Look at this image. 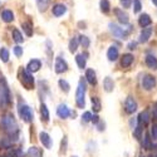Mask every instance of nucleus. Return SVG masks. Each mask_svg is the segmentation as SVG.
<instances>
[{
    "mask_svg": "<svg viewBox=\"0 0 157 157\" xmlns=\"http://www.w3.org/2000/svg\"><path fill=\"white\" fill-rule=\"evenodd\" d=\"M2 126L10 135H17L18 133V123H17V121H15V118H14V116L13 114H6V116L3 117Z\"/></svg>",
    "mask_w": 157,
    "mask_h": 157,
    "instance_id": "1",
    "label": "nucleus"
},
{
    "mask_svg": "<svg viewBox=\"0 0 157 157\" xmlns=\"http://www.w3.org/2000/svg\"><path fill=\"white\" fill-rule=\"evenodd\" d=\"M10 103V90L5 78L0 79V107H5Z\"/></svg>",
    "mask_w": 157,
    "mask_h": 157,
    "instance_id": "2",
    "label": "nucleus"
},
{
    "mask_svg": "<svg viewBox=\"0 0 157 157\" xmlns=\"http://www.w3.org/2000/svg\"><path fill=\"white\" fill-rule=\"evenodd\" d=\"M86 84H84V81L83 78L79 81L78 83V87H77V92H75V102H77V106L79 108H84L86 106Z\"/></svg>",
    "mask_w": 157,
    "mask_h": 157,
    "instance_id": "3",
    "label": "nucleus"
},
{
    "mask_svg": "<svg viewBox=\"0 0 157 157\" xmlns=\"http://www.w3.org/2000/svg\"><path fill=\"white\" fill-rule=\"evenodd\" d=\"M19 78H20V82L21 84L27 88V89H33L34 87V78L32 75V73L28 69H19Z\"/></svg>",
    "mask_w": 157,
    "mask_h": 157,
    "instance_id": "4",
    "label": "nucleus"
},
{
    "mask_svg": "<svg viewBox=\"0 0 157 157\" xmlns=\"http://www.w3.org/2000/svg\"><path fill=\"white\" fill-rule=\"evenodd\" d=\"M18 112H19V116L21 117V120L24 122L29 123V122L33 121V111L28 104H21L20 103L18 106Z\"/></svg>",
    "mask_w": 157,
    "mask_h": 157,
    "instance_id": "5",
    "label": "nucleus"
},
{
    "mask_svg": "<svg viewBox=\"0 0 157 157\" xmlns=\"http://www.w3.org/2000/svg\"><path fill=\"white\" fill-rule=\"evenodd\" d=\"M108 27H109V30L112 32V34H113L114 36L121 38V39H126L127 35H128V33H129V30L126 32V30H123L122 28H120L117 24H113V23H109Z\"/></svg>",
    "mask_w": 157,
    "mask_h": 157,
    "instance_id": "6",
    "label": "nucleus"
},
{
    "mask_svg": "<svg viewBox=\"0 0 157 157\" xmlns=\"http://www.w3.org/2000/svg\"><path fill=\"white\" fill-rule=\"evenodd\" d=\"M156 86V78L151 74H146V75H143L142 78V88L143 89H146V90H151L153 89Z\"/></svg>",
    "mask_w": 157,
    "mask_h": 157,
    "instance_id": "7",
    "label": "nucleus"
},
{
    "mask_svg": "<svg viewBox=\"0 0 157 157\" xmlns=\"http://www.w3.org/2000/svg\"><path fill=\"white\" fill-rule=\"evenodd\" d=\"M124 111L128 114H132L137 111V102L135 101L133 97H127V99L124 102Z\"/></svg>",
    "mask_w": 157,
    "mask_h": 157,
    "instance_id": "8",
    "label": "nucleus"
},
{
    "mask_svg": "<svg viewBox=\"0 0 157 157\" xmlns=\"http://www.w3.org/2000/svg\"><path fill=\"white\" fill-rule=\"evenodd\" d=\"M54 68H56L57 73H64V72H67V69H68V64H67V62H65L63 58L58 57V58H56Z\"/></svg>",
    "mask_w": 157,
    "mask_h": 157,
    "instance_id": "9",
    "label": "nucleus"
},
{
    "mask_svg": "<svg viewBox=\"0 0 157 157\" xmlns=\"http://www.w3.org/2000/svg\"><path fill=\"white\" fill-rule=\"evenodd\" d=\"M118 57H120L118 48H117L116 45H111V47L108 48V52H107V58H108V60L114 62V60L118 59Z\"/></svg>",
    "mask_w": 157,
    "mask_h": 157,
    "instance_id": "10",
    "label": "nucleus"
},
{
    "mask_svg": "<svg viewBox=\"0 0 157 157\" xmlns=\"http://www.w3.org/2000/svg\"><path fill=\"white\" fill-rule=\"evenodd\" d=\"M40 68H42V62L39 60V59H32L28 63V65H27V69L30 73H35V72H38Z\"/></svg>",
    "mask_w": 157,
    "mask_h": 157,
    "instance_id": "11",
    "label": "nucleus"
},
{
    "mask_svg": "<svg viewBox=\"0 0 157 157\" xmlns=\"http://www.w3.org/2000/svg\"><path fill=\"white\" fill-rule=\"evenodd\" d=\"M57 114H58L59 118H63V120L67 118V117H69L71 111L67 107V104H59L58 108H57Z\"/></svg>",
    "mask_w": 157,
    "mask_h": 157,
    "instance_id": "12",
    "label": "nucleus"
},
{
    "mask_svg": "<svg viewBox=\"0 0 157 157\" xmlns=\"http://www.w3.org/2000/svg\"><path fill=\"white\" fill-rule=\"evenodd\" d=\"M114 14H116V17L118 18V21L121 23V24H128V21H129V18H128V14L127 13H124L123 10H121V9H114Z\"/></svg>",
    "mask_w": 157,
    "mask_h": 157,
    "instance_id": "13",
    "label": "nucleus"
},
{
    "mask_svg": "<svg viewBox=\"0 0 157 157\" xmlns=\"http://www.w3.org/2000/svg\"><path fill=\"white\" fill-rule=\"evenodd\" d=\"M151 35H152V28H143L142 29V32H141V34H140V39H138V42L140 43H146V42H148V39L151 38Z\"/></svg>",
    "mask_w": 157,
    "mask_h": 157,
    "instance_id": "14",
    "label": "nucleus"
},
{
    "mask_svg": "<svg viewBox=\"0 0 157 157\" xmlns=\"http://www.w3.org/2000/svg\"><path fill=\"white\" fill-rule=\"evenodd\" d=\"M52 11H53L54 17H62L67 13V6H65L64 4H56L53 6V9H52Z\"/></svg>",
    "mask_w": 157,
    "mask_h": 157,
    "instance_id": "15",
    "label": "nucleus"
},
{
    "mask_svg": "<svg viewBox=\"0 0 157 157\" xmlns=\"http://www.w3.org/2000/svg\"><path fill=\"white\" fill-rule=\"evenodd\" d=\"M39 140H40L42 145L45 148H50L52 147V138H50V136L47 132H40V133H39Z\"/></svg>",
    "mask_w": 157,
    "mask_h": 157,
    "instance_id": "16",
    "label": "nucleus"
},
{
    "mask_svg": "<svg viewBox=\"0 0 157 157\" xmlns=\"http://www.w3.org/2000/svg\"><path fill=\"white\" fill-rule=\"evenodd\" d=\"M86 79L89 84L92 86H96L97 84V75H96V72L93 69H87L86 71Z\"/></svg>",
    "mask_w": 157,
    "mask_h": 157,
    "instance_id": "17",
    "label": "nucleus"
},
{
    "mask_svg": "<svg viewBox=\"0 0 157 157\" xmlns=\"http://www.w3.org/2000/svg\"><path fill=\"white\" fill-rule=\"evenodd\" d=\"M0 17H2V20H3V21H5V23H11L13 20H14V13H13L11 10H9V9H5V10L2 11Z\"/></svg>",
    "mask_w": 157,
    "mask_h": 157,
    "instance_id": "18",
    "label": "nucleus"
},
{
    "mask_svg": "<svg viewBox=\"0 0 157 157\" xmlns=\"http://www.w3.org/2000/svg\"><path fill=\"white\" fill-rule=\"evenodd\" d=\"M151 23H152V19H151V17L148 14H142L140 17V19H138V24L141 25L142 28L148 27V25H151Z\"/></svg>",
    "mask_w": 157,
    "mask_h": 157,
    "instance_id": "19",
    "label": "nucleus"
},
{
    "mask_svg": "<svg viewBox=\"0 0 157 157\" xmlns=\"http://www.w3.org/2000/svg\"><path fill=\"white\" fill-rule=\"evenodd\" d=\"M146 65H147L150 69L156 71V69H157V58H156L155 56L148 54V56L146 57Z\"/></svg>",
    "mask_w": 157,
    "mask_h": 157,
    "instance_id": "20",
    "label": "nucleus"
},
{
    "mask_svg": "<svg viewBox=\"0 0 157 157\" xmlns=\"http://www.w3.org/2000/svg\"><path fill=\"white\" fill-rule=\"evenodd\" d=\"M132 63H133V56L132 54H123V57L121 59V65L123 68H128Z\"/></svg>",
    "mask_w": 157,
    "mask_h": 157,
    "instance_id": "21",
    "label": "nucleus"
},
{
    "mask_svg": "<svg viewBox=\"0 0 157 157\" xmlns=\"http://www.w3.org/2000/svg\"><path fill=\"white\" fill-rule=\"evenodd\" d=\"M103 88H104V90L106 92H112V90L114 89V83H113V81L111 79V77H106L104 78V81H103Z\"/></svg>",
    "mask_w": 157,
    "mask_h": 157,
    "instance_id": "22",
    "label": "nucleus"
},
{
    "mask_svg": "<svg viewBox=\"0 0 157 157\" xmlns=\"http://www.w3.org/2000/svg\"><path fill=\"white\" fill-rule=\"evenodd\" d=\"M87 53H84V54H78L77 57H75V62H77V64H78V67H79L81 69H83V68H86V64H87Z\"/></svg>",
    "mask_w": 157,
    "mask_h": 157,
    "instance_id": "23",
    "label": "nucleus"
},
{
    "mask_svg": "<svg viewBox=\"0 0 157 157\" xmlns=\"http://www.w3.org/2000/svg\"><path fill=\"white\" fill-rule=\"evenodd\" d=\"M148 122H150V114H148V112L143 111L142 113H140V116H138V123L142 124V126H146V124H148Z\"/></svg>",
    "mask_w": 157,
    "mask_h": 157,
    "instance_id": "24",
    "label": "nucleus"
},
{
    "mask_svg": "<svg viewBox=\"0 0 157 157\" xmlns=\"http://www.w3.org/2000/svg\"><path fill=\"white\" fill-rule=\"evenodd\" d=\"M21 28L24 30V33L27 34L28 36H32L33 35V24L30 21H24L21 23Z\"/></svg>",
    "mask_w": 157,
    "mask_h": 157,
    "instance_id": "25",
    "label": "nucleus"
},
{
    "mask_svg": "<svg viewBox=\"0 0 157 157\" xmlns=\"http://www.w3.org/2000/svg\"><path fill=\"white\" fill-rule=\"evenodd\" d=\"M28 157H43V151L38 147H30L28 151Z\"/></svg>",
    "mask_w": 157,
    "mask_h": 157,
    "instance_id": "26",
    "label": "nucleus"
},
{
    "mask_svg": "<svg viewBox=\"0 0 157 157\" xmlns=\"http://www.w3.org/2000/svg\"><path fill=\"white\" fill-rule=\"evenodd\" d=\"M79 38H77V36H74V38H72L71 39V42H69V50L72 52V53H74V52L78 49V45H79Z\"/></svg>",
    "mask_w": 157,
    "mask_h": 157,
    "instance_id": "27",
    "label": "nucleus"
},
{
    "mask_svg": "<svg viewBox=\"0 0 157 157\" xmlns=\"http://www.w3.org/2000/svg\"><path fill=\"white\" fill-rule=\"evenodd\" d=\"M99 6H101L102 13H104V14H107V13H109V10H111V4H109V0H101Z\"/></svg>",
    "mask_w": 157,
    "mask_h": 157,
    "instance_id": "28",
    "label": "nucleus"
},
{
    "mask_svg": "<svg viewBox=\"0 0 157 157\" xmlns=\"http://www.w3.org/2000/svg\"><path fill=\"white\" fill-rule=\"evenodd\" d=\"M40 114H42V120L44 122L49 121V111H48V108H47V106L44 103H42V106H40Z\"/></svg>",
    "mask_w": 157,
    "mask_h": 157,
    "instance_id": "29",
    "label": "nucleus"
},
{
    "mask_svg": "<svg viewBox=\"0 0 157 157\" xmlns=\"http://www.w3.org/2000/svg\"><path fill=\"white\" fill-rule=\"evenodd\" d=\"M39 11H45L48 5H49V0H35Z\"/></svg>",
    "mask_w": 157,
    "mask_h": 157,
    "instance_id": "30",
    "label": "nucleus"
},
{
    "mask_svg": "<svg viewBox=\"0 0 157 157\" xmlns=\"http://www.w3.org/2000/svg\"><path fill=\"white\" fill-rule=\"evenodd\" d=\"M92 107H93V111H94L96 113H98V112L101 111L102 104H101V101H99L98 97H93V98H92Z\"/></svg>",
    "mask_w": 157,
    "mask_h": 157,
    "instance_id": "31",
    "label": "nucleus"
},
{
    "mask_svg": "<svg viewBox=\"0 0 157 157\" xmlns=\"http://www.w3.org/2000/svg\"><path fill=\"white\" fill-rule=\"evenodd\" d=\"M13 39H14L17 43H23V42H24L23 34H21L18 29H13Z\"/></svg>",
    "mask_w": 157,
    "mask_h": 157,
    "instance_id": "32",
    "label": "nucleus"
},
{
    "mask_svg": "<svg viewBox=\"0 0 157 157\" xmlns=\"http://www.w3.org/2000/svg\"><path fill=\"white\" fill-rule=\"evenodd\" d=\"M9 57H10L9 50H8L5 47H3L2 49H0V59H2L4 63H6V62L9 60Z\"/></svg>",
    "mask_w": 157,
    "mask_h": 157,
    "instance_id": "33",
    "label": "nucleus"
},
{
    "mask_svg": "<svg viewBox=\"0 0 157 157\" xmlns=\"http://www.w3.org/2000/svg\"><path fill=\"white\" fill-rule=\"evenodd\" d=\"M58 84H59V87L62 88V90H64L65 93H68V92H69V88H71V86H69V83H68L67 81H64V79H59Z\"/></svg>",
    "mask_w": 157,
    "mask_h": 157,
    "instance_id": "34",
    "label": "nucleus"
},
{
    "mask_svg": "<svg viewBox=\"0 0 157 157\" xmlns=\"http://www.w3.org/2000/svg\"><path fill=\"white\" fill-rule=\"evenodd\" d=\"M79 42H81V44L83 45V48H88V47H89V44H90L89 38H88V36H86V35H81V36H79Z\"/></svg>",
    "mask_w": 157,
    "mask_h": 157,
    "instance_id": "35",
    "label": "nucleus"
},
{
    "mask_svg": "<svg viewBox=\"0 0 157 157\" xmlns=\"http://www.w3.org/2000/svg\"><path fill=\"white\" fill-rule=\"evenodd\" d=\"M143 146H145L146 150H150L151 148V138L148 136V133L145 135V138H143Z\"/></svg>",
    "mask_w": 157,
    "mask_h": 157,
    "instance_id": "36",
    "label": "nucleus"
},
{
    "mask_svg": "<svg viewBox=\"0 0 157 157\" xmlns=\"http://www.w3.org/2000/svg\"><path fill=\"white\" fill-rule=\"evenodd\" d=\"M92 113L90 112H84L83 113V116H82V120H83V122H90L92 121Z\"/></svg>",
    "mask_w": 157,
    "mask_h": 157,
    "instance_id": "37",
    "label": "nucleus"
},
{
    "mask_svg": "<svg viewBox=\"0 0 157 157\" xmlns=\"http://www.w3.org/2000/svg\"><path fill=\"white\" fill-rule=\"evenodd\" d=\"M133 11L135 13H140L141 11V8H142V5H141V2L140 0H133Z\"/></svg>",
    "mask_w": 157,
    "mask_h": 157,
    "instance_id": "38",
    "label": "nucleus"
},
{
    "mask_svg": "<svg viewBox=\"0 0 157 157\" xmlns=\"http://www.w3.org/2000/svg\"><path fill=\"white\" fill-rule=\"evenodd\" d=\"M14 54H15L17 57H21V56H23V48L19 47V45L14 47Z\"/></svg>",
    "mask_w": 157,
    "mask_h": 157,
    "instance_id": "39",
    "label": "nucleus"
},
{
    "mask_svg": "<svg viewBox=\"0 0 157 157\" xmlns=\"http://www.w3.org/2000/svg\"><path fill=\"white\" fill-rule=\"evenodd\" d=\"M141 132H142V124H138L136 128H135V136L140 140L141 138Z\"/></svg>",
    "mask_w": 157,
    "mask_h": 157,
    "instance_id": "40",
    "label": "nucleus"
},
{
    "mask_svg": "<svg viewBox=\"0 0 157 157\" xmlns=\"http://www.w3.org/2000/svg\"><path fill=\"white\" fill-rule=\"evenodd\" d=\"M120 2H121V5L123 8H129L131 4L133 3V0H120Z\"/></svg>",
    "mask_w": 157,
    "mask_h": 157,
    "instance_id": "41",
    "label": "nucleus"
},
{
    "mask_svg": "<svg viewBox=\"0 0 157 157\" xmlns=\"http://www.w3.org/2000/svg\"><path fill=\"white\" fill-rule=\"evenodd\" d=\"M151 135L153 140H157V124H153L151 128Z\"/></svg>",
    "mask_w": 157,
    "mask_h": 157,
    "instance_id": "42",
    "label": "nucleus"
},
{
    "mask_svg": "<svg viewBox=\"0 0 157 157\" xmlns=\"http://www.w3.org/2000/svg\"><path fill=\"white\" fill-rule=\"evenodd\" d=\"M152 117L153 118H157V102L153 104V107H152Z\"/></svg>",
    "mask_w": 157,
    "mask_h": 157,
    "instance_id": "43",
    "label": "nucleus"
},
{
    "mask_svg": "<svg viewBox=\"0 0 157 157\" xmlns=\"http://www.w3.org/2000/svg\"><path fill=\"white\" fill-rule=\"evenodd\" d=\"M136 47H137V43H136V42H131V43H128V49H129V50H135Z\"/></svg>",
    "mask_w": 157,
    "mask_h": 157,
    "instance_id": "44",
    "label": "nucleus"
},
{
    "mask_svg": "<svg viewBox=\"0 0 157 157\" xmlns=\"http://www.w3.org/2000/svg\"><path fill=\"white\" fill-rule=\"evenodd\" d=\"M92 122H93L94 124H97V123L99 122V117H98V116H93V117H92Z\"/></svg>",
    "mask_w": 157,
    "mask_h": 157,
    "instance_id": "45",
    "label": "nucleus"
},
{
    "mask_svg": "<svg viewBox=\"0 0 157 157\" xmlns=\"http://www.w3.org/2000/svg\"><path fill=\"white\" fill-rule=\"evenodd\" d=\"M152 3H153L156 6H157V0H152Z\"/></svg>",
    "mask_w": 157,
    "mask_h": 157,
    "instance_id": "46",
    "label": "nucleus"
},
{
    "mask_svg": "<svg viewBox=\"0 0 157 157\" xmlns=\"http://www.w3.org/2000/svg\"><path fill=\"white\" fill-rule=\"evenodd\" d=\"M73 157H77V156H73Z\"/></svg>",
    "mask_w": 157,
    "mask_h": 157,
    "instance_id": "47",
    "label": "nucleus"
}]
</instances>
